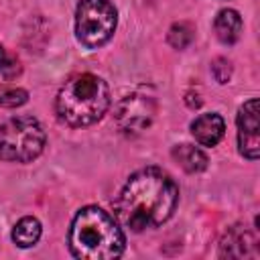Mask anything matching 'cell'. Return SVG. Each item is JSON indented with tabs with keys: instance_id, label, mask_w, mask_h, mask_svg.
Returning <instances> with one entry per match:
<instances>
[{
	"instance_id": "16",
	"label": "cell",
	"mask_w": 260,
	"mask_h": 260,
	"mask_svg": "<svg viewBox=\"0 0 260 260\" xmlns=\"http://www.w3.org/2000/svg\"><path fill=\"white\" fill-rule=\"evenodd\" d=\"M6 67H8V55H6L4 47L0 45V71H4Z\"/></svg>"
},
{
	"instance_id": "8",
	"label": "cell",
	"mask_w": 260,
	"mask_h": 260,
	"mask_svg": "<svg viewBox=\"0 0 260 260\" xmlns=\"http://www.w3.org/2000/svg\"><path fill=\"white\" fill-rule=\"evenodd\" d=\"M219 256H228V258L256 256V238L242 225H236L223 236L219 244Z\"/></svg>"
},
{
	"instance_id": "4",
	"label": "cell",
	"mask_w": 260,
	"mask_h": 260,
	"mask_svg": "<svg viewBox=\"0 0 260 260\" xmlns=\"http://www.w3.org/2000/svg\"><path fill=\"white\" fill-rule=\"evenodd\" d=\"M45 148V130L32 116H14L0 124V158L30 162Z\"/></svg>"
},
{
	"instance_id": "5",
	"label": "cell",
	"mask_w": 260,
	"mask_h": 260,
	"mask_svg": "<svg viewBox=\"0 0 260 260\" xmlns=\"http://www.w3.org/2000/svg\"><path fill=\"white\" fill-rule=\"evenodd\" d=\"M118 14L110 0H79L75 10V35L87 49L106 45L116 30Z\"/></svg>"
},
{
	"instance_id": "11",
	"label": "cell",
	"mask_w": 260,
	"mask_h": 260,
	"mask_svg": "<svg viewBox=\"0 0 260 260\" xmlns=\"http://www.w3.org/2000/svg\"><path fill=\"white\" fill-rule=\"evenodd\" d=\"M173 158L177 160V165L183 171H187L191 175L201 173V171L207 169V156H205V152L201 148L193 146V144H177L173 148Z\"/></svg>"
},
{
	"instance_id": "3",
	"label": "cell",
	"mask_w": 260,
	"mask_h": 260,
	"mask_svg": "<svg viewBox=\"0 0 260 260\" xmlns=\"http://www.w3.org/2000/svg\"><path fill=\"white\" fill-rule=\"evenodd\" d=\"M110 108V89L106 81L93 73H81L65 81L55 110L61 122L71 128L95 124Z\"/></svg>"
},
{
	"instance_id": "12",
	"label": "cell",
	"mask_w": 260,
	"mask_h": 260,
	"mask_svg": "<svg viewBox=\"0 0 260 260\" xmlns=\"http://www.w3.org/2000/svg\"><path fill=\"white\" fill-rule=\"evenodd\" d=\"M41 232H43L41 221L37 217L26 215V217H22V219L16 221V225L12 230V240L20 248H30V246H35L39 242Z\"/></svg>"
},
{
	"instance_id": "9",
	"label": "cell",
	"mask_w": 260,
	"mask_h": 260,
	"mask_svg": "<svg viewBox=\"0 0 260 260\" xmlns=\"http://www.w3.org/2000/svg\"><path fill=\"white\" fill-rule=\"evenodd\" d=\"M225 132V122L219 114H201L191 122V134L201 146H215Z\"/></svg>"
},
{
	"instance_id": "15",
	"label": "cell",
	"mask_w": 260,
	"mask_h": 260,
	"mask_svg": "<svg viewBox=\"0 0 260 260\" xmlns=\"http://www.w3.org/2000/svg\"><path fill=\"white\" fill-rule=\"evenodd\" d=\"M211 73H213L217 83H228L230 77H232V63L228 59H223V57H217L211 63Z\"/></svg>"
},
{
	"instance_id": "6",
	"label": "cell",
	"mask_w": 260,
	"mask_h": 260,
	"mask_svg": "<svg viewBox=\"0 0 260 260\" xmlns=\"http://www.w3.org/2000/svg\"><path fill=\"white\" fill-rule=\"evenodd\" d=\"M258 100L252 98L238 110V148L240 154L256 160L260 154V118H258Z\"/></svg>"
},
{
	"instance_id": "1",
	"label": "cell",
	"mask_w": 260,
	"mask_h": 260,
	"mask_svg": "<svg viewBox=\"0 0 260 260\" xmlns=\"http://www.w3.org/2000/svg\"><path fill=\"white\" fill-rule=\"evenodd\" d=\"M179 203L175 179L156 167H146L130 175L122 187L114 213L116 221L130 232H144L162 225Z\"/></svg>"
},
{
	"instance_id": "10",
	"label": "cell",
	"mask_w": 260,
	"mask_h": 260,
	"mask_svg": "<svg viewBox=\"0 0 260 260\" xmlns=\"http://www.w3.org/2000/svg\"><path fill=\"white\" fill-rule=\"evenodd\" d=\"M213 28L223 45H234L242 35V16L232 8H223L217 12L213 20Z\"/></svg>"
},
{
	"instance_id": "7",
	"label": "cell",
	"mask_w": 260,
	"mask_h": 260,
	"mask_svg": "<svg viewBox=\"0 0 260 260\" xmlns=\"http://www.w3.org/2000/svg\"><path fill=\"white\" fill-rule=\"evenodd\" d=\"M154 116V102L152 98L134 93L120 102L118 106V124L126 134L142 132Z\"/></svg>"
},
{
	"instance_id": "2",
	"label": "cell",
	"mask_w": 260,
	"mask_h": 260,
	"mask_svg": "<svg viewBox=\"0 0 260 260\" xmlns=\"http://www.w3.org/2000/svg\"><path fill=\"white\" fill-rule=\"evenodd\" d=\"M122 225L102 207L87 205L71 221L69 250L79 260H112L124 252Z\"/></svg>"
},
{
	"instance_id": "14",
	"label": "cell",
	"mask_w": 260,
	"mask_h": 260,
	"mask_svg": "<svg viewBox=\"0 0 260 260\" xmlns=\"http://www.w3.org/2000/svg\"><path fill=\"white\" fill-rule=\"evenodd\" d=\"M28 100V91L14 85H2L0 87V106L4 108H18Z\"/></svg>"
},
{
	"instance_id": "13",
	"label": "cell",
	"mask_w": 260,
	"mask_h": 260,
	"mask_svg": "<svg viewBox=\"0 0 260 260\" xmlns=\"http://www.w3.org/2000/svg\"><path fill=\"white\" fill-rule=\"evenodd\" d=\"M167 39L175 49H185L193 41V26L189 22H175L169 28V37Z\"/></svg>"
}]
</instances>
